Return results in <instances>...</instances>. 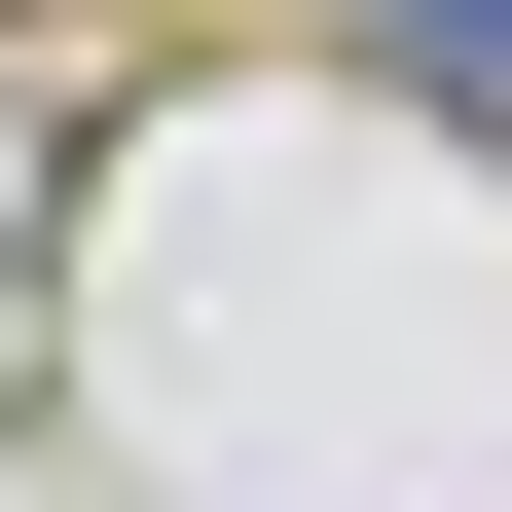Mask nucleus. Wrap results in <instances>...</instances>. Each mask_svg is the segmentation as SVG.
I'll list each match as a JSON object with an SVG mask.
<instances>
[{"label": "nucleus", "instance_id": "f257e3e1", "mask_svg": "<svg viewBox=\"0 0 512 512\" xmlns=\"http://www.w3.org/2000/svg\"><path fill=\"white\" fill-rule=\"evenodd\" d=\"M330 37H366V74H439V110L512 147V0H330Z\"/></svg>", "mask_w": 512, "mask_h": 512}]
</instances>
